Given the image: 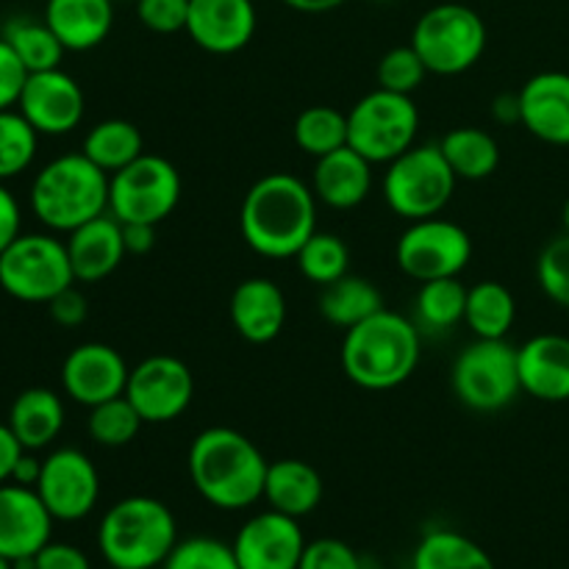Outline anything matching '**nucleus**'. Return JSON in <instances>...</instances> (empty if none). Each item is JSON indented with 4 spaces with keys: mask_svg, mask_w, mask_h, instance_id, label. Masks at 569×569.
Segmentation results:
<instances>
[{
    "mask_svg": "<svg viewBox=\"0 0 569 569\" xmlns=\"http://www.w3.org/2000/svg\"><path fill=\"white\" fill-rule=\"evenodd\" d=\"M187 470L194 492L206 503L220 511H242L264 498L270 461L242 431L214 426L189 445Z\"/></svg>",
    "mask_w": 569,
    "mask_h": 569,
    "instance_id": "f257e3e1",
    "label": "nucleus"
},
{
    "mask_svg": "<svg viewBox=\"0 0 569 569\" xmlns=\"http://www.w3.org/2000/svg\"><path fill=\"white\" fill-rule=\"evenodd\" d=\"M242 239L264 259H295L317 231V194L292 172H270L248 189L239 211Z\"/></svg>",
    "mask_w": 569,
    "mask_h": 569,
    "instance_id": "f03ea898",
    "label": "nucleus"
},
{
    "mask_svg": "<svg viewBox=\"0 0 569 569\" xmlns=\"http://www.w3.org/2000/svg\"><path fill=\"white\" fill-rule=\"evenodd\" d=\"M420 328L411 317L381 309L370 320L348 328L342 339V372L356 387L387 392L420 367Z\"/></svg>",
    "mask_w": 569,
    "mask_h": 569,
    "instance_id": "7ed1b4c3",
    "label": "nucleus"
},
{
    "mask_svg": "<svg viewBox=\"0 0 569 569\" xmlns=\"http://www.w3.org/2000/svg\"><path fill=\"white\" fill-rule=\"evenodd\" d=\"M178 545L170 506L148 495H131L111 506L98 526V550L117 569H159Z\"/></svg>",
    "mask_w": 569,
    "mask_h": 569,
    "instance_id": "20e7f679",
    "label": "nucleus"
},
{
    "mask_svg": "<svg viewBox=\"0 0 569 569\" xmlns=\"http://www.w3.org/2000/svg\"><path fill=\"white\" fill-rule=\"evenodd\" d=\"M109 178L83 153L48 161L31 183L33 217L50 231H76L109 211Z\"/></svg>",
    "mask_w": 569,
    "mask_h": 569,
    "instance_id": "39448f33",
    "label": "nucleus"
},
{
    "mask_svg": "<svg viewBox=\"0 0 569 569\" xmlns=\"http://www.w3.org/2000/svg\"><path fill=\"white\" fill-rule=\"evenodd\" d=\"M456 172L439 144H415L383 172V200L403 220H426L442 214L456 192Z\"/></svg>",
    "mask_w": 569,
    "mask_h": 569,
    "instance_id": "423d86ee",
    "label": "nucleus"
},
{
    "mask_svg": "<svg viewBox=\"0 0 569 569\" xmlns=\"http://www.w3.org/2000/svg\"><path fill=\"white\" fill-rule=\"evenodd\" d=\"M409 44L433 76H461L481 61L487 26L470 6L439 3L417 20Z\"/></svg>",
    "mask_w": 569,
    "mask_h": 569,
    "instance_id": "0eeeda50",
    "label": "nucleus"
},
{
    "mask_svg": "<svg viewBox=\"0 0 569 569\" xmlns=\"http://www.w3.org/2000/svg\"><path fill=\"white\" fill-rule=\"evenodd\" d=\"M420 109L411 94L372 89L348 111V144L372 164H389L417 144Z\"/></svg>",
    "mask_w": 569,
    "mask_h": 569,
    "instance_id": "6e6552de",
    "label": "nucleus"
},
{
    "mask_svg": "<svg viewBox=\"0 0 569 569\" xmlns=\"http://www.w3.org/2000/svg\"><path fill=\"white\" fill-rule=\"evenodd\" d=\"M450 387L467 409L481 415L506 409L522 392L517 348L506 339H476L456 356Z\"/></svg>",
    "mask_w": 569,
    "mask_h": 569,
    "instance_id": "1a4fd4ad",
    "label": "nucleus"
},
{
    "mask_svg": "<svg viewBox=\"0 0 569 569\" xmlns=\"http://www.w3.org/2000/svg\"><path fill=\"white\" fill-rule=\"evenodd\" d=\"M76 283L67 244L50 233H20L0 253V289L22 303H44Z\"/></svg>",
    "mask_w": 569,
    "mask_h": 569,
    "instance_id": "9d476101",
    "label": "nucleus"
},
{
    "mask_svg": "<svg viewBox=\"0 0 569 569\" xmlns=\"http://www.w3.org/2000/svg\"><path fill=\"white\" fill-rule=\"evenodd\" d=\"M181 203V172L164 156L142 153L109 178V214L159 226Z\"/></svg>",
    "mask_w": 569,
    "mask_h": 569,
    "instance_id": "9b49d317",
    "label": "nucleus"
},
{
    "mask_svg": "<svg viewBox=\"0 0 569 569\" xmlns=\"http://www.w3.org/2000/svg\"><path fill=\"white\" fill-rule=\"evenodd\" d=\"M395 259L406 276L420 283L459 278L472 259V239L459 222L439 214L426 217L400 233Z\"/></svg>",
    "mask_w": 569,
    "mask_h": 569,
    "instance_id": "f8f14e48",
    "label": "nucleus"
},
{
    "mask_svg": "<svg viewBox=\"0 0 569 569\" xmlns=\"http://www.w3.org/2000/svg\"><path fill=\"white\" fill-rule=\"evenodd\" d=\"M126 398L150 426H167L192 406L194 376L181 359L167 353L148 356L131 367Z\"/></svg>",
    "mask_w": 569,
    "mask_h": 569,
    "instance_id": "ddd939ff",
    "label": "nucleus"
},
{
    "mask_svg": "<svg viewBox=\"0 0 569 569\" xmlns=\"http://www.w3.org/2000/svg\"><path fill=\"white\" fill-rule=\"evenodd\" d=\"M37 495L56 522H78L89 517L100 498V476L87 453L59 448L42 459Z\"/></svg>",
    "mask_w": 569,
    "mask_h": 569,
    "instance_id": "4468645a",
    "label": "nucleus"
},
{
    "mask_svg": "<svg viewBox=\"0 0 569 569\" xmlns=\"http://www.w3.org/2000/svg\"><path fill=\"white\" fill-rule=\"evenodd\" d=\"M17 111L33 126L39 137H64L76 131L87 111L83 89L61 67L44 72H28Z\"/></svg>",
    "mask_w": 569,
    "mask_h": 569,
    "instance_id": "2eb2a0df",
    "label": "nucleus"
},
{
    "mask_svg": "<svg viewBox=\"0 0 569 569\" xmlns=\"http://www.w3.org/2000/svg\"><path fill=\"white\" fill-rule=\"evenodd\" d=\"M231 548L239 569H298L306 537L295 517L267 509L239 528Z\"/></svg>",
    "mask_w": 569,
    "mask_h": 569,
    "instance_id": "dca6fc26",
    "label": "nucleus"
},
{
    "mask_svg": "<svg viewBox=\"0 0 569 569\" xmlns=\"http://www.w3.org/2000/svg\"><path fill=\"white\" fill-rule=\"evenodd\" d=\"M131 367L122 353L103 342H83L67 353L61 365V387L76 403L92 406L126 395Z\"/></svg>",
    "mask_w": 569,
    "mask_h": 569,
    "instance_id": "f3484780",
    "label": "nucleus"
},
{
    "mask_svg": "<svg viewBox=\"0 0 569 569\" xmlns=\"http://www.w3.org/2000/svg\"><path fill=\"white\" fill-rule=\"evenodd\" d=\"M256 22L253 0H189L187 33L206 53L231 56L244 50Z\"/></svg>",
    "mask_w": 569,
    "mask_h": 569,
    "instance_id": "a211bd4d",
    "label": "nucleus"
},
{
    "mask_svg": "<svg viewBox=\"0 0 569 569\" xmlns=\"http://www.w3.org/2000/svg\"><path fill=\"white\" fill-rule=\"evenodd\" d=\"M53 522L37 489L0 483V556L9 561L37 556L50 542Z\"/></svg>",
    "mask_w": 569,
    "mask_h": 569,
    "instance_id": "6ab92c4d",
    "label": "nucleus"
},
{
    "mask_svg": "<svg viewBox=\"0 0 569 569\" xmlns=\"http://www.w3.org/2000/svg\"><path fill=\"white\" fill-rule=\"evenodd\" d=\"M520 126L539 142L569 148V72H539L520 89Z\"/></svg>",
    "mask_w": 569,
    "mask_h": 569,
    "instance_id": "aec40b11",
    "label": "nucleus"
},
{
    "mask_svg": "<svg viewBox=\"0 0 569 569\" xmlns=\"http://www.w3.org/2000/svg\"><path fill=\"white\" fill-rule=\"evenodd\" d=\"M64 244L67 256H70L72 276L81 283L103 281L128 256L126 239H122V222L109 211L67 233Z\"/></svg>",
    "mask_w": 569,
    "mask_h": 569,
    "instance_id": "412c9836",
    "label": "nucleus"
},
{
    "mask_svg": "<svg viewBox=\"0 0 569 569\" xmlns=\"http://www.w3.org/2000/svg\"><path fill=\"white\" fill-rule=\"evenodd\" d=\"M231 326L244 342L267 345L287 326V295L272 278H244L231 295Z\"/></svg>",
    "mask_w": 569,
    "mask_h": 569,
    "instance_id": "4be33fe9",
    "label": "nucleus"
},
{
    "mask_svg": "<svg viewBox=\"0 0 569 569\" xmlns=\"http://www.w3.org/2000/svg\"><path fill=\"white\" fill-rule=\"evenodd\" d=\"M522 392L542 403H567L569 400V337L561 333H537L522 348H517Z\"/></svg>",
    "mask_w": 569,
    "mask_h": 569,
    "instance_id": "5701e85b",
    "label": "nucleus"
},
{
    "mask_svg": "<svg viewBox=\"0 0 569 569\" xmlns=\"http://www.w3.org/2000/svg\"><path fill=\"white\" fill-rule=\"evenodd\" d=\"M311 189L317 200L337 211L356 209L372 192V161H367L350 144L317 159L311 172Z\"/></svg>",
    "mask_w": 569,
    "mask_h": 569,
    "instance_id": "b1692460",
    "label": "nucleus"
},
{
    "mask_svg": "<svg viewBox=\"0 0 569 569\" xmlns=\"http://www.w3.org/2000/svg\"><path fill=\"white\" fill-rule=\"evenodd\" d=\"M44 22L53 28L64 50L83 53L109 39L114 28V3L111 0H48Z\"/></svg>",
    "mask_w": 569,
    "mask_h": 569,
    "instance_id": "393cba45",
    "label": "nucleus"
},
{
    "mask_svg": "<svg viewBox=\"0 0 569 569\" xmlns=\"http://www.w3.org/2000/svg\"><path fill=\"white\" fill-rule=\"evenodd\" d=\"M64 403L53 389H22L9 409V428L26 450H42L59 439L64 428Z\"/></svg>",
    "mask_w": 569,
    "mask_h": 569,
    "instance_id": "a878e982",
    "label": "nucleus"
},
{
    "mask_svg": "<svg viewBox=\"0 0 569 569\" xmlns=\"http://www.w3.org/2000/svg\"><path fill=\"white\" fill-rule=\"evenodd\" d=\"M264 500L270 509L281 515L300 517L311 515L322 500V478L309 461L300 459H281L270 461L264 481Z\"/></svg>",
    "mask_w": 569,
    "mask_h": 569,
    "instance_id": "bb28decb",
    "label": "nucleus"
},
{
    "mask_svg": "<svg viewBox=\"0 0 569 569\" xmlns=\"http://www.w3.org/2000/svg\"><path fill=\"white\" fill-rule=\"evenodd\" d=\"M383 306L381 289L372 281L361 276H342L339 281L322 287L320 295V315L322 320L331 322L337 328H353L359 322L370 320L372 315H378Z\"/></svg>",
    "mask_w": 569,
    "mask_h": 569,
    "instance_id": "cd10ccee",
    "label": "nucleus"
},
{
    "mask_svg": "<svg viewBox=\"0 0 569 569\" xmlns=\"http://www.w3.org/2000/svg\"><path fill=\"white\" fill-rule=\"evenodd\" d=\"M411 569H498L492 556L465 533L453 528L428 531L417 542L411 556Z\"/></svg>",
    "mask_w": 569,
    "mask_h": 569,
    "instance_id": "c85d7f7f",
    "label": "nucleus"
},
{
    "mask_svg": "<svg viewBox=\"0 0 569 569\" xmlns=\"http://www.w3.org/2000/svg\"><path fill=\"white\" fill-rule=\"evenodd\" d=\"M439 148H442V156L448 159L450 170L456 172L459 181H483L500 164V148L495 137L476 126H461L448 131Z\"/></svg>",
    "mask_w": 569,
    "mask_h": 569,
    "instance_id": "c756f323",
    "label": "nucleus"
},
{
    "mask_svg": "<svg viewBox=\"0 0 569 569\" xmlns=\"http://www.w3.org/2000/svg\"><path fill=\"white\" fill-rule=\"evenodd\" d=\"M81 153L87 156L92 164H98L106 176H114L122 167L137 161L144 153L142 131L133 126L131 120H103L92 126L83 137Z\"/></svg>",
    "mask_w": 569,
    "mask_h": 569,
    "instance_id": "7c9ffc66",
    "label": "nucleus"
},
{
    "mask_svg": "<svg viewBox=\"0 0 569 569\" xmlns=\"http://www.w3.org/2000/svg\"><path fill=\"white\" fill-rule=\"evenodd\" d=\"M517 320V300L500 281H481L467 289L465 322L476 339H506Z\"/></svg>",
    "mask_w": 569,
    "mask_h": 569,
    "instance_id": "2f4dec72",
    "label": "nucleus"
},
{
    "mask_svg": "<svg viewBox=\"0 0 569 569\" xmlns=\"http://www.w3.org/2000/svg\"><path fill=\"white\" fill-rule=\"evenodd\" d=\"M467 287L459 278H437L420 283L415 295V326L420 333H448L465 322Z\"/></svg>",
    "mask_w": 569,
    "mask_h": 569,
    "instance_id": "473e14b6",
    "label": "nucleus"
},
{
    "mask_svg": "<svg viewBox=\"0 0 569 569\" xmlns=\"http://www.w3.org/2000/svg\"><path fill=\"white\" fill-rule=\"evenodd\" d=\"M0 37L9 42L17 59L22 61L28 72H44L61 67L64 59V44L53 33V28L44 20H31V17H14L3 26Z\"/></svg>",
    "mask_w": 569,
    "mask_h": 569,
    "instance_id": "72a5a7b5",
    "label": "nucleus"
},
{
    "mask_svg": "<svg viewBox=\"0 0 569 569\" xmlns=\"http://www.w3.org/2000/svg\"><path fill=\"white\" fill-rule=\"evenodd\" d=\"M295 144L311 159L333 153L348 144V114L331 106H309L295 120Z\"/></svg>",
    "mask_w": 569,
    "mask_h": 569,
    "instance_id": "f704fd0d",
    "label": "nucleus"
},
{
    "mask_svg": "<svg viewBox=\"0 0 569 569\" xmlns=\"http://www.w3.org/2000/svg\"><path fill=\"white\" fill-rule=\"evenodd\" d=\"M295 261H298L300 276L309 278L311 283L328 287V283L348 276L350 248L345 244L342 237H337V233L315 231L309 242L298 250Z\"/></svg>",
    "mask_w": 569,
    "mask_h": 569,
    "instance_id": "c9c22d12",
    "label": "nucleus"
},
{
    "mask_svg": "<svg viewBox=\"0 0 569 569\" xmlns=\"http://www.w3.org/2000/svg\"><path fill=\"white\" fill-rule=\"evenodd\" d=\"M142 426L144 420L139 417V411L133 409V403L126 395L89 409V437L98 445H103V448H126V445H131L137 439Z\"/></svg>",
    "mask_w": 569,
    "mask_h": 569,
    "instance_id": "e433bc0d",
    "label": "nucleus"
},
{
    "mask_svg": "<svg viewBox=\"0 0 569 569\" xmlns=\"http://www.w3.org/2000/svg\"><path fill=\"white\" fill-rule=\"evenodd\" d=\"M39 133L14 109L0 111V183L20 176L37 156Z\"/></svg>",
    "mask_w": 569,
    "mask_h": 569,
    "instance_id": "4c0bfd02",
    "label": "nucleus"
},
{
    "mask_svg": "<svg viewBox=\"0 0 569 569\" xmlns=\"http://www.w3.org/2000/svg\"><path fill=\"white\" fill-rule=\"evenodd\" d=\"M161 569H239L231 545L214 537L178 539Z\"/></svg>",
    "mask_w": 569,
    "mask_h": 569,
    "instance_id": "58836bf2",
    "label": "nucleus"
},
{
    "mask_svg": "<svg viewBox=\"0 0 569 569\" xmlns=\"http://www.w3.org/2000/svg\"><path fill=\"white\" fill-rule=\"evenodd\" d=\"M376 76L381 89L398 94H415L422 87V81H426L428 67L422 64L420 53L411 44H400V48L383 53V59L378 61Z\"/></svg>",
    "mask_w": 569,
    "mask_h": 569,
    "instance_id": "ea45409f",
    "label": "nucleus"
},
{
    "mask_svg": "<svg viewBox=\"0 0 569 569\" xmlns=\"http://www.w3.org/2000/svg\"><path fill=\"white\" fill-rule=\"evenodd\" d=\"M537 278L542 292L561 309H569V233L550 239L537 261Z\"/></svg>",
    "mask_w": 569,
    "mask_h": 569,
    "instance_id": "a19ab883",
    "label": "nucleus"
},
{
    "mask_svg": "<svg viewBox=\"0 0 569 569\" xmlns=\"http://www.w3.org/2000/svg\"><path fill=\"white\" fill-rule=\"evenodd\" d=\"M298 569H365L359 553L348 542L333 537L311 539L306 542L303 559Z\"/></svg>",
    "mask_w": 569,
    "mask_h": 569,
    "instance_id": "79ce46f5",
    "label": "nucleus"
},
{
    "mask_svg": "<svg viewBox=\"0 0 569 569\" xmlns=\"http://www.w3.org/2000/svg\"><path fill=\"white\" fill-rule=\"evenodd\" d=\"M137 17L153 33L187 31L189 0H137Z\"/></svg>",
    "mask_w": 569,
    "mask_h": 569,
    "instance_id": "37998d69",
    "label": "nucleus"
},
{
    "mask_svg": "<svg viewBox=\"0 0 569 569\" xmlns=\"http://www.w3.org/2000/svg\"><path fill=\"white\" fill-rule=\"evenodd\" d=\"M28 70L22 61L17 59L14 50L9 48L3 37H0V111L11 109L20 100L22 87H26Z\"/></svg>",
    "mask_w": 569,
    "mask_h": 569,
    "instance_id": "c03bdc74",
    "label": "nucleus"
},
{
    "mask_svg": "<svg viewBox=\"0 0 569 569\" xmlns=\"http://www.w3.org/2000/svg\"><path fill=\"white\" fill-rule=\"evenodd\" d=\"M48 311H50V320H53L56 326L78 328L87 322L89 300H87V295H83L81 289L72 283V287H67L64 292H59L53 300H50Z\"/></svg>",
    "mask_w": 569,
    "mask_h": 569,
    "instance_id": "a18cd8bd",
    "label": "nucleus"
},
{
    "mask_svg": "<svg viewBox=\"0 0 569 569\" xmlns=\"http://www.w3.org/2000/svg\"><path fill=\"white\" fill-rule=\"evenodd\" d=\"M33 561H37V569H92L81 548L67 542H53V539L33 556Z\"/></svg>",
    "mask_w": 569,
    "mask_h": 569,
    "instance_id": "49530a36",
    "label": "nucleus"
},
{
    "mask_svg": "<svg viewBox=\"0 0 569 569\" xmlns=\"http://www.w3.org/2000/svg\"><path fill=\"white\" fill-rule=\"evenodd\" d=\"M22 228V211L14 194L0 183V253L20 237Z\"/></svg>",
    "mask_w": 569,
    "mask_h": 569,
    "instance_id": "de8ad7c7",
    "label": "nucleus"
},
{
    "mask_svg": "<svg viewBox=\"0 0 569 569\" xmlns=\"http://www.w3.org/2000/svg\"><path fill=\"white\" fill-rule=\"evenodd\" d=\"M128 256H148L156 248V226L148 222H122Z\"/></svg>",
    "mask_w": 569,
    "mask_h": 569,
    "instance_id": "09e8293b",
    "label": "nucleus"
},
{
    "mask_svg": "<svg viewBox=\"0 0 569 569\" xmlns=\"http://www.w3.org/2000/svg\"><path fill=\"white\" fill-rule=\"evenodd\" d=\"M20 439L14 437V431L9 428V422H0V483L11 481V472H14L17 459L22 456Z\"/></svg>",
    "mask_w": 569,
    "mask_h": 569,
    "instance_id": "8fccbe9b",
    "label": "nucleus"
},
{
    "mask_svg": "<svg viewBox=\"0 0 569 569\" xmlns=\"http://www.w3.org/2000/svg\"><path fill=\"white\" fill-rule=\"evenodd\" d=\"M39 476H42V461L33 456V450H22V456L17 459V465H14V472H11V483L37 489Z\"/></svg>",
    "mask_w": 569,
    "mask_h": 569,
    "instance_id": "3c124183",
    "label": "nucleus"
},
{
    "mask_svg": "<svg viewBox=\"0 0 569 569\" xmlns=\"http://www.w3.org/2000/svg\"><path fill=\"white\" fill-rule=\"evenodd\" d=\"M492 117L498 122H503V126H520L522 120V111H520V92L517 94H498L492 103Z\"/></svg>",
    "mask_w": 569,
    "mask_h": 569,
    "instance_id": "603ef678",
    "label": "nucleus"
},
{
    "mask_svg": "<svg viewBox=\"0 0 569 569\" xmlns=\"http://www.w3.org/2000/svg\"><path fill=\"white\" fill-rule=\"evenodd\" d=\"M281 3H287L295 11H303V14H326V11L345 6L348 0H281Z\"/></svg>",
    "mask_w": 569,
    "mask_h": 569,
    "instance_id": "864d4df0",
    "label": "nucleus"
},
{
    "mask_svg": "<svg viewBox=\"0 0 569 569\" xmlns=\"http://www.w3.org/2000/svg\"><path fill=\"white\" fill-rule=\"evenodd\" d=\"M561 226H565V233H569V198H567L565 209H561Z\"/></svg>",
    "mask_w": 569,
    "mask_h": 569,
    "instance_id": "5fc2aeb1",
    "label": "nucleus"
},
{
    "mask_svg": "<svg viewBox=\"0 0 569 569\" xmlns=\"http://www.w3.org/2000/svg\"><path fill=\"white\" fill-rule=\"evenodd\" d=\"M0 569H14V565H11V561L6 559V556H0Z\"/></svg>",
    "mask_w": 569,
    "mask_h": 569,
    "instance_id": "6e6d98bb",
    "label": "nucleus"
},
{
    "mask_svg": "<svg viewBox=\"0 0 569 569\" xmlns=\"http://www.w3.org/2000/svg\"><path fill=\"white\" fill-rule=\"evenodd\" d=\"M109 569H117V567H109Z\"/></svg>",
    "mask_w": 569,
    "mask_h": 569,
    "instance_id": "4d7b16f0",
    "label": "nucleus"
},
{
    "mask_svg": "<svg viewBox=\"0 0 569 569\" xmlns=\"http://www.w3.org/2000/svg\"><path fill=\"white\" fill-rule=\"evenodd\" d=\"M159 569H161V567H159Z\"/></svg>",
    "mask_w": 569,
    "mask_h": 569,
    "instance_id": "13d9d810",
    "label": "nucleus"
}]
</instances>
